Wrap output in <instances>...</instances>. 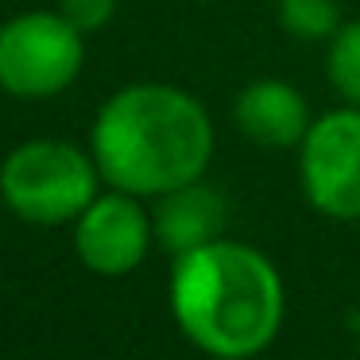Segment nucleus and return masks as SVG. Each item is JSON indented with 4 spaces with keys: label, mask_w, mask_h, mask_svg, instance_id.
<instances>
[{
    "label": "nucleus",
    "mask_w": 360,
    "mask_h": 360,
    "mask_svg": "<svg viewBox=\"0 0 360 360\" xmlns=\"http://www.w3.org/2000/svg\"><path fill=\"white\" fill-rule=\"evenodd\" d=\"M233 120L240 136L256 148H298L302 136L310 132L314 117L306 105L302 89L283 78H256L236 94L233 101Z\"/></svg>",
    "instance_id": "obj_7"
},
{
    "label": "nucleus",
    "mask_w": 360,
    "mask_h": 360,
    "mask_svg": "<svg viewBox=\"0 0 360 360\" xmlns=\"http://www.w3.org/2000/svg\"><path fill=\"white\" fill-rule=\"evenodd\" d=\"M326 78L345 105H360V20H345L326 43Z\"/></svg>",
    "instance_id": "obj_10"
},
{
    "label": "nucleus",
    "mask_w": 360,
    "mask_h": 360,
    "mask_svg": "<svg viewBox=\"0 0 360 360\" xmlns=\"http://www.w3.org/2000/svg\"><path fill=\"white\" fill-rule=\"evenodd\" d=\"M86 39L63 12H24L0 27V89L12 97H55L82 74Z\"/></svg>",
    "instance_id": "obj_4"
},
{
    "label": "nucleus",
    "mask_w": 360,
    "mask_h": 360,
    "mask_svg": "<svg viewBox=\"0 0 360 360\" xmlns=\"http://www.w3.org/2000/svg\"><path fill=\"white\" fill-rule=\"evenodd\" d=\"M94 155L63 140L20 143L0 167V194L16 217L32 225H66L97 198Z\"/></svg>",
    "instance_id": "obj_3"
},
{
    "label": "nucleus",
    "mask_w": 360,
    "mask_h": 360,
    "mask_svg": "<svg viewBox=\"0 0 360 360\" xmlns=\"http://www.w3.org/2000/svg\"><path fill=\"white\" fill-rule=\"evenodd\" d=\"M275 20L298 43H329L345 24L341 0H279Z\"/></svg>",
    "instance_id": "obj_9"
},
{
    "label": "nucleus",
    "mask_w": 360,
    "mask_h": 360,
    "mask_svg": "<svg viewBox=\"0 0 360 360\" xmlns=\"http://www.w3.org/2000/svg\"><path fill=\"white\" fill-rule=\"evenodd\" d=\"M225 221H229L225 190L210 186L205 179L186 182V186L171 190V194H159V205L151 213L155 240L171 256H182L190 248H202V244L217 240Z\"/></svg>",
    "instance_id": "obj_8"
},
{
    "label": "nucleus",
    "mask_w": 360,
    "mask_h": 360,
    "mask_svg": "<svg viewBox=\"0 0 360 360\" xmlns=\"http://www.w3.org/2000/svg\"><path fill=\"white\" fill-rule=\"evenodd\" d=\"M171 314L182 337L205 356L252 360L279 337L287 287L267 252L217 236L174 256Z\"/></svg>",
    "instance_id": "obj_1"
},
{
    "label": "nucleus",
    "mask_w": 360,
    "mask_h": 360,
    "mask_svg": "<svg viewBox=\"0 0 360 360\" xmlns=\"http://www.w3.org/2000/svg\"><path fill=\"white\" fill-rule=\"evenodd\" d=\"M58 12H63L82 35H89V32H101V27L117 16V0H58Z\"/></svg>",
    "instance_id": "obj_11"
},
{
    "label": "nucleus",
    "mask_w": 360,
    "mask_h": 360,
    "mask_svg": "<svg viewBox=\"0 0 360 360\" xmlns=\"http://www.w3.org/2000/svg\"><path fill=\"white\" fill-rule=\"evenodd\" d=\"M306 202L333 221H360V105L321 112L298 143Z\"/></svg>",
    "instance_id": "obj_5"
},
{
    "label": "nucleus",
    "mask_w": 360,
    "mask_h": 360,
    "mask_svg": "<svg viewBox=\"0 0 360 360\" xmlns=\"http://www.w3.org/2000/svg\"><path fill=\"white\" fill-rule=\"evenodd\" d=\"M155 240L151 213L136 194H97L74 221V252L97 275H128L148 259Z\"/></svg>",
    "instance_id": "obj_6"
},
{
    "label": "nucleus",
    "mask_w": 360,
    "mask_h": 360,
    "mask_svg": "<svg viewBox=\"0 0 360 360\" xmlns=\"http://www.w3.org/2000/svg\"><path fill=\"white\" fill-rule=\"evenodd\" d=\"M349 326H352V333H356V341H360V306L349 314Z\"/></svg>",
    "instance_id": "obj_12"
},
{
    "label": "nucleus",
    "mask_w": 360,
    "mask_h": 360,
    "mask_svg": "<svg viewBox=\"0 0 360 360\" xmlns=\"http://www.w3.org/2000/svg\"><path fill=\"white\" fill-rule=\"evenodd\" d=\"M94 163L112 190L159 198L205 179L213 120L194 94L163 82H136L112 94L94 120Z\"/></svg>",
    "instance_id": "obj_2"
}]
</instances>
